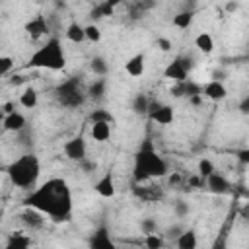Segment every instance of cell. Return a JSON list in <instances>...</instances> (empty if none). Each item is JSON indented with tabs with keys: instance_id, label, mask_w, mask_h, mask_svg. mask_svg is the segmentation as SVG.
Masks as SVG:
<instances>
[{
	"instance_id": "1",
	"label": "cell",
	"mask_w": 249,
	"mask_h": 249,
	"mask_svg": "<svg viewBox=\"0 0 249 249\" xmlns=\"http://www.w3.org/2000/svg\"><path fill=\"white\" fill-rule=\"evenodd\" d=\"M25 208H35L41 214L49 216L56 224H64L72 218V189L66 179L51 177L33 189L21 202Z\"/></svg>"
},
{
	"instance_id": "2",
	"label": "cell",
	"mask_w": 249,
	"mask_h": 249,
	"mask_svg": "<svg viewBox=\"0 0 249 249\" xmlns=\"http://www.w3.org/2000/svg\"><path fill=\"white\" fill-rule=\"evenodd\" d=\"M169 171L167 161L156 152L152 140H144L134 156V165H132V177L136 183H144L154 177H165Z\"/></svg>"
},
{
	"instance_id": "3",
	"label": "cell",
	"mask_w": 249,
	"mask_h": 249,
	"mask_svg": "<svg viewBox=\"0 0 249 249\" xmlns=\"http://www.w3.org/2000/svg\"><path fill=\"white\" fill-rule=\"evenodd\" d=\"M6 175L10 179V183L21 191H33L39 185V175H41V161L33 152H27L19 158H16L8 167H6Z\"/></svg>"
},
{
	"instance_id": "4",
	"label": "cell",
	"mask_w": 249,
	"mask_h": 249,
	"mask_svg": "<svg viewBox=\"0 0 249 249\" xmlns=\"http://www.w3.org/2000/svg\"><path fill=\"white\" fill-rule=\"evenodd\" d=\"M27 68H47V70H64L66 66V56L64 49L58 37L47 39L45 45H41L27 60Z\"/></svg>"
},
{
	"instance_id": "5",
	"label": "cell",
	"mask_w": 249,
	"mask_h": 249,
	"mask_svg": "<svg viewBox=\"0 0 249 249\" xmlns=\"http://www.w3.org/2000/svg\"><path fill=\"white\" fill-rule=\"evenodd\" d=\"M56 101L66 109H78L88 99V88L84 86L82 76H70L64 82H60L54 89Z\"/></svg>"
},
{
	"instance_id": "6",
	"label": "cell",
	"mask_w": 249,
	"mask_h": 249,
	"mask_svg": "<svg viewBox=\"0 0 249 249\" xmlns=\"http://www.w3.org/2000/svg\"><path fill=\"white\" fill-rule=\"evenodd\" d=\"M195 66V60L187 54H179L175 56L163 70V76L167 80H173L175 84H181V82H187L189 80V72L193 70Z\"/></svg>"
},
{
	"instance_id": "7",
	"label": "cell",
	"mask_w": 249,
	"mask_h": 249,
	"mask_svg": "<svg viewBox=\"0 0 249 249\" xmlns=\"http://www.w3.org/2000/svg\"><path fill=\"white\" fill-rule=\"evenodd\" d=\"M148 117L158 123V124H171L175 119V111L171 105L161 103V101H150V109H148Z\"/></svg>"
},
{
	"instance_id": "8",
	"label": "cell",
	"mask_w": 249,
	"mask_h": 249,
	"mask_svg": "<svg viewBox=\"0 0 249 249\" xmlns=\"http://www.w3.org/2000/svg\"><path fill=\"white\" fill-rule=\"evenodd\" d=\"M88 247L89 249H119L117 243L113 241L111 233H109V228L103 224L93 230V233L88 239Z\"/></svg>"
},
{
	"instance_id": "9",
	"label": "cell",
	"mask_w": 249,
	"mask_h": 249,
	"mask_svg": "<svg viewBox=\"0 0 249 249\" xmlns=\"http://www.w3.org/2000/svg\"><path fill=\"white\" fill-rule=\"evenodd\" d=\"M62 152H64V156H66L68 160H72V161H76V163H80L82 160H86L88 146H86L84 136H74V138L66 140L64 146H62Z\"/></svg>"
},
{
	"instance_id": "10",
	"label": "cell",
	"mask_w": 249,
	"mask_h": 249,
	"mask_svg": "<svg viewBox=\"0 0 249 249\" xmlns=\"http://www.w3.org/2000/svg\"><path fill=\"white\" fill-rule=\"evenodd\" d=\"M171 95L173 97H195V95H202V86L193 82V80H187V82H181V84H173L171 86Z\"/></svg>"
},
{
	"instance_id": "11",
	"label": "cell",
	"mask_w": 249,
	"mask_h": 249,
	"mask_svg": "<svg viewBox=\"0 0 249 249\" xmlns=\"http://www.w3.org/2000/svg\"><path fill=\"white\" fill-rule=\"evenodd\" d=\"M202 97H206L210 101H222L228 97V89L220 80H210L202 86Z\"/></svg>"
},
{
	"instance_id": "12",
	"label": "cell",
	"mask_w": 249,
	"mask_h": 249,
	"mask_svg": "<svg viewBox=\"0 0 249 249\" xmlns=\"http://www.w3.org/2000/svg\"><path fill=\"white\" fill-rule=\"evenodd\" d=\"M2 128L6 132H21L23 128H27V119L25 115H21L19 111L16 113H10V115H4L2 117Z\"/></svg>"
},
{
	"instance_id": "13",
	"label": "cell",
	"mask_w": 249,
	"mask_h": 249,
	"mask_svg": "<svg viewBox=\"0 0 249 249\" xmlns=\"http://www.w3.org/2000/svg\"><path fill=\"white\" fill-rule=\"evenodd\" d=\"M45 214H41L39 210H35V208H23L21 212H19V222L27 228V230H39V228H43V224H45V218H43Z\"/></svg>"
},
{
	"instance_id": "14",
	"label": "cell",
	"mask_w": 249,
	"mask_h": 249,
	"mask_svg": "<svg viewBox=\"0 0 249 249\" xmlns=\"http://www.w3.org/2000/svg\"><path fill=\"white\" fill-rule=\"evenodd\" d=\"M25 33L31 37V39H41L43 35H47L49 33V23H47V19L43 18V16H35L33 19H29L27 23H25Z\"/></svg>"
},
{
	"instance_id": "15",
	"label": "cell",
	"mask_w": 249,
	"mask_h": 249,
	"mask_svg": "<svg viewBox=\"0 0 249 249\" xmlns=\"http://www.w3.org/2000/svg\"><path fill=\"white\" fill-rule=\"evenodd\" d=\"M206 187H208V191L214 193V195H226V193L231 191V183H230L222 173H218V171H214V173L206 179Z\"/></svg>"
},
{
	"instance_id": "16",
	"label": "cell",
	"mask_w": 249,
	"mask_h": 249,
	"mask_svg": "<svg viewBox=\"0 0 249 249\" xmlns=\"http://www.w3.org/2000/svg\"><path fill=\"white\" fill-rule=\"evenodd\" d=\"M124 70H126L128 76H132V78H140V76L144 74V70H146V56H144L142 53L132 54V56L124 62Z\"/></svg>"
},
{
	"instance_id": "17",
	"label": "cell",
	"mask_w": 249,
	"mask_h": 249,
	"mask_svg": "<svg viewBox=\"0 0 249 249\" xmlns=\"http://www.w3.org/2000/svg\"><path fill=\"white\" fill-rule=\"evenodd\" d=\"M95 193L99 195V196H103V198H113L115 196V181H113V175L107 171V173H103L99 179H97V183H95Z\"/></svg>"
},
{
	"instance_id": "18",
	"label": "cell",
	"mask_w": 249,
	"mask_h": 249,
	"mask_svg": "<svg viewBox=\"0 0 249 249\" xmlns=\"http://www.w3.org/2000/svg\"><path fill=\"white\" fill-rule=\"evenodd\" d=\"M175 247L177 249H196L198 247V235L193 228H187L175 241Z\"/></svg>"
},
{
	"instance_id": "19",
	"label": "cell",
	"mask_w": 249,
	"mask_h": 249,
	"mask_svg": "<svg viewBox=\"0 0 249 249\" xmlns=\"http://www.w3.org/2000/svg\"><path fill=\"white\" fill-rule=\"evenodd\" d=\"M29 247H31V239H29V235H25L21 231L10 233L6 239V245H4V249H29Z\"/></svg>"
},
{
	"instance_id": "20",
	"label": "cell",
	"mask_w": 249,
	"mask_h": 249,
	"mask_svg": "<svg viewBox=\"0 0 249 249\" xmlns=\"http://www.w3.org/2000/svg\"><path fill=\"white\" fill-rule=\"evenodd\" d=\"M107 93V80L105 78H97L88 86V97L93 101H101Z\"/></svg>"
},
{
	"instance_id": "21",
	"label": "cell",
	"mask_w": 249,
	"mask_h": 249,
	"mask_svg": "<svg viewBox=\"0 0 249 249\" xmlns=\"http://www.w3.org/2000/svg\"><path fill=\"white\" fill-rule=\"evenodd\" d=\"M89 134L95 142H107L111 138V124L109 123H93Z\"/></svg>"
},
{
	"instance_id": "22",
	"label": "cell",
	"mask_w": 249,
	"mask_h": 249,
	"mask_svg": "<svg viewBox=\"0 0 249 249\" xmlns=\"http://www.w3.org/2000/svg\"><path fill=\"white\" fill-rule=\"evenodd\" d=\"M66 39L70 43H84L86 41V25H80L78 21L68 23V27H66Z\"/></svg>"
},
{
	"instance_id": "23",
	"label": "cell",
	"mask_w": 249,
	"mask_h": 249,
	"mask_svg": "<svg viewBox=\"0 0 249 249\" xmlns=\"http://www.w3.org/2000/svg\"><path fill=\"white\" fill-rule=\"evenodd\" d=\"M130 109H132L134 115H140V117L148 115V109H150V99H148V95H146V93H136V95L132 97V101H130Z\"/></svg>"
},
{
	"instance_id": "24",
	"label": "cell",
	"mask_w": 249,
	"mask_h": 249,
	"mask_svg": "<svg viewBox=\"0 0 249 249\" xmlns=\"http://www.w3.org/2000/svg\"><path fill=\"white\" fill-rule=\"evenodd\" d=\"M37 101H39V93H37V89L31 88V86H27V88L19 93V99H18V103H19L21 107H25V109H33V107L37 105Z\"/></svg>"
},
{
	"instance_id": "25",
	"label": "cell",
	"mask_w": 249,
	"mask_h": 249,
	"mask_svg": "<svg viewBox=\"0 0 249 249\" xmlns=\"http://www.w3.org/2000/svg\"><path fill=\"white\" fill-rule=\"evenodd\" d=\"M195 47H196L202 54H210V53L214 51V39H212V35L206 33V31L198 33V35L195 37Z\"/></svg>"
},
{
	"instance_id": "26",
	"label": "cell",
	"mask_w": 249,
	"mask_h": 249,
	"mask_svg": "<svg viewBox=\"0 0 249 249\" xmlns=\"http://www.w3.org/2000/svg\"><path fill=\"white\" fill-rule=\"evenodd\" d=\"M193 19H195V12L193 10H183V12L173 16V25L177 29H189L193 25Z\"/></svg>"
},
{
	"instance_id": "27",
	"label": "cell",
	"mask_w": 249,
	"mask_h": 249,
	"mask_svg": "<svg viewBox=\"0 0 249 249\" xmlns=\"http://www.w3.org/2000/svg\"><path fill=\"white\" fill-rule=\"evenodd\" d=\"M113 12H115V4L113 2H101V4H95L93 6V10H91L89 16L95 21V19H101L105 16H113Z\"/></svg>"
},
{
	"instance_id": "28",
	"label": "cell",
	"mask_w": 249,
	"mask_h": 249,
	"mask_svg": "<svg viewBox=\"0 0 249 249\" xmlns=\"http://www.w3.org/2000/svg\"><path fill=\"white\" fill-rule=\"evenodd\" d=\"M88 121L93 124V123H109V124H113L115 123V117L107 111V109H101V107H97V109H93L89 115H88Z\"/></svg>"
},
{
	"instance_id": "29",
	"label": "cell",
	"mask_w": 249,
	"mask_h": 249,
	"mask_svg": "<svg viewBox=\"0 0 249 249\" xmlns=\"http://www.w3.org/2000/svg\"><path fill=\"white\" fill-rule=\"evenodd\" d=\"M89 70H91L95 76L103 78V76H107V72H109V64H107V60H105L103 56H93V58L89 60Z\"/></svg>"
},
{
	"instance_id": "30",
	"label": "cell",
	"mask_w": 249,
	"mask_h": 249,
	"mask_svg": "<svg viewBox=\"0 0 249 249\" xmlns=\"http://www.w3.org/2000/svg\"><path fill=\"white\" fill-rule=\"evenodd\" d=\"M214 171H216V167H214L212 160H208V158H200V161H198V175L206 181Z\"/></svg>"
},
{
	"instance_id": "31",
	"label": "cell",
	"mask_w": 249,
	"mask_h": 249,
	"mask_svg": "<svg viewBox=\"0 0 249 249\" xmlns=\"http://www.w3.org/2000/svg\"><path fill=\"white\" fill-rule=\"evenodd\" d=\"M144 247L146 249H163L165 247V239L158 233H152V235H146L144 237Z\"/></svg>"
},
{
	"instance_id": "32",
	"label": "cell",
	"mask_w": 249,
	"mask_h": 249,
	"mask_svg": "<svg viewBox=\"0 0 249 249\" xmlns=\"http://www.w3.org/2000/svg\"><path fill=\"white\" fill-rule=\"evenodd\" d=\"M140 231L144 235L158 233V222H156V218H142L140 220Z\"/></svg>"
},
{
	"instance_id": "33",
	"label": "cell",
	"mask_w": 249,
	"mask_h": 249,
	"mask_svg": "<svg viewBox=\"0 0 249 249\" xmlns=\"http://www.w3.org/2000/svg\"><path fill=\"white\" fill-rule=\"evenodd\" d=\"M86 41H89V43H99L101 41V29L95 23L86 25Z\"/></svg>"
},
{
	"instance_id": "34",
	"label": "cell",
	"mask_w": 249,
	"mask_h": 249,
	"mask_svg": "<svg viewBox=\"0 0 249 249\" xmlns=\"http://www.w3.org/2000/svg\"><path fill=\"white\" fill-rule=\"evenodd\" d=\"M12 68H14V58L8 56V54H2V56H0V76L6 78Z\"/></svg>"
},
{
	"instance_id": "35",
	"label": "cell",
	"mask_w": 249,
	"mask_h": 249,
	"mask_svg": "<svg viewBox=\"0 0 249 249\" xmlns=\"http://www.w3.org/2000/svg\"><path fill=\"white\" fill-rule=\"evenodd\" d=\"M173 212H175L177 218H187L189 212H191V206H189V202H185V200H177L175 206H173Z\"/></svg>"
},
{
	"instance_id": "36",
	"label": "cell",
	"mask_w": 249,
	"mask_h": 249,
	"mask_svg": "<svg viewBox=\"0 0 249 249\" xmlns=\"http://www.w3.org/2000/svg\"><path fill=\"white\" fill-rule=\"evenodd\" d=\"M185 231V228L181 226V224H173V226H169L167 230H165V239H171V241H177V237L181 235Z\"/></svg>"
},
{
	"instance_id": "37",
	"label": "cell",
	"mask_w": 249,
	"mask_h": 249,
	"mask_svg": "<svg viewBox=\"0 0 249 249\" xmlns=\"http://www.w3.org/2000/svg\"><path fill=\"white\" fill-rule=\"evenodd\" d=\"M156 47H158L161 53H169V51H171V39H167V37H158V39H156Z\"/></svg>"
},
{
	"instance_id": "38",
	"label": "cell",
	"mask_w": 249,
	"mask_h": 249,
	"mask_svg": "<svg viewBox=\"0 0 249 249\" xmlns=\"http://www.w3.org/2000/svg\"><path fill=\"white\" fill-rule=\"evenodd\" d=\"M78 165H80V169H82L84 173H91V171H95V167H97V163H95V161H91V160H88V158H86V160H82Z\"/></svg>"
},
{
	"instance_id": "39",
	"label": "cell",
	"mask_w": 249,
	"mask_h": 249,
	"mask_svg": "<svg viewBox=\"0 0 249 249\" xmlns=\"http://www.w3.org/2000/svg\"><path fill=\"white\" fill-rule=\"evenodd\" d=\"M237 109H239V113H241V115H249V93H247V95H243V97L239 99Z\"/></svg>"
},
{
	"instance_id": "40",
	"label": "cell",
	"mask_w": 249,
	"mask_h": 249,
	"mask_svg": "<svg viewBox=\"0 0 249 249\" xmlns=\"http://www.w3.org/2000/svg\"><path fill=\"white\" fill-rule=\"evenodd\" d=\"M226 241H228V235H226V231H224V233H220V235L214 239V243H212L210 249H226Z\"/></svg>"
},
{
	"instance_id": "41",
	"label": "cell",
	"mask_w": 249,
	"mask_h": 249,
	"mask_svg": "<svg viewBox=\"0 0 249 249\" xmlns=\"http://www.w3.org/2000/svg\"><path fill=\"white\" fill-rule=\"evenodd\" d=\"M2 113H4V115L16 113V101H4V103H2Z\"/></svg>"
},
{
	"instance_id": "42",
	"label": "cell",
	"mask_w": 249,
	"mask_h": 249,
	"mask_svg": "<svg viewBox=\"0 0 249 249\" xmlns=\"http://www.w3.org/2000/svg\"><path fill=\"white\" fill-rule=\"evenodd\" d=\"M235 156H237V160H239V161L249 163V148H241V150H237V152H235Z\"/></svg>"
},
{
	"instance_id": "43",
	"label": "cell",
	"mask_w": 249,
	"mask_h": 249,
	"mask_svg": "<svg viewBox=\"0 0 249 249\" xmlns=\"http://www.w3.org/2000/svg\"><path fill=\"white\" fill-rule=\"evenodd\" d=\"M23 82V78L21 76H12V80H10V84L12 86H18V84H21Z\"/></svg>"
},
{
	"instance_id": "44",
	"label": "cell",
	"mask_w": 249,
	"mask_h": 249,
	"mask_svg": "<svg viewBox=\"0 0 249 249\" xmlns=\"http://www.w3.org/2000/svg\"><path fill=\"white\" fill-rule=\"evenodd\" d=\"M191 103H193V105H200V103H202V95H195V97H191Z\"/></svg>"
}]
</instances>
